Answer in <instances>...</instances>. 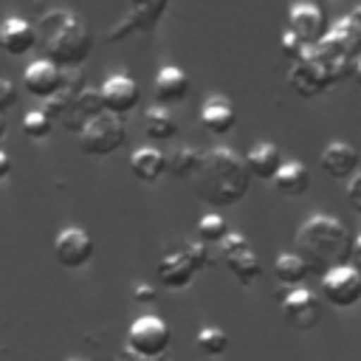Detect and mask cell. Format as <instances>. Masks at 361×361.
<instances>
[{
	"instance_id": "6da1fadb",
	"label": "cell",
	"mask_w": 361,
	"mask_h": 361,
	"mask_svg": "<svg viewBox=\"0 0 361 361\" xmlns=\"http://www.w3.org/2000/svg\"><path fill=\"white\" fill-rule=\"evenodd\" d=\"M251 172L245 161L228 147H212L200 152V164L192 175L195 195L214 206H234L248 195Z\"/></svg>"
},
{
	"instance_id": "7a4b0ae2",
	"label": "cell",
	"mask_w": 361,
	"mask_h": 361,
	"mask_svg": "<svg viewBox=\"0 0 361 361\" xmlns=\"http://www.w3.org/2000/svg\"><path fill=\"white\" fill-rule=\"evenodd\" d=\"M34 34L45 59L56 62L59 68H79L93 51V34L87 23L68 8L45 11Z\"/></svg>"
},
{
	"instance_id": "3957f363",
	"label": "cell",
	"mask_w": 361,
	"mask_h": 361,
	"mask_svg": "<svg viewBox=\"0 0 361 361\" xmlns=\"http://www.w3.org/2000/svg\"><path fill=\"white\" fill-rule=\"evenodd\" d=\"M350 228L333 214H310L296 231V254L305 259L307 271H327L347 262L350 257Z\"/></svg>"
},
{
	"instance_id": "277c9868",
	"label": "cell",
	"mask_w": 361,
	"mask_h": 361,
	"mask_svg": "<svg viewBox=\"0 0 361 361\" xmlns=\"http://www.w3.org/2000/svg\"><path fill=\"white\" fill-rule=\"evenodd\" d=\"M127 141V127H124V118L110 113V110H102L96 113L90 121H85V127L79 130V149L85 155H110L116 149H121Z\"/></svg>"
},
{
	"instance_id": "5b68a950",
	"label": "cell",
	"mask_w": 361,
	"mask_h": 361,
	"mask_svg": "<svg viewBox=\"0 0 361 361\" xmlns=\"http://www.w3.org/2000/svg\"><path fill=\"white\" fill-rule=\"evenodd\" d=\"M212 265V254L206 243H186L178 251H166L158 262V279L166 288H186L197 268Z\"/></svg>"
},
{
	"instance_id": "8992f818",
	"label": "cell",
	"mask_w": 361,
	"mask_h": 361,
	"mask_svg": "<svg viewBox=\"0 0 361 361\" xmlns=\"http://www.w3.org/2000/svg\"><path fill=\"white\" fill-rule=\"evenodd\" d=\"M322 293L336 307H353L361 302V271L341 262L324 271L322 276Z\"/></svg>"
},
{
	"instance_id": "52a82bcc",
	"label": "cell",
	"mask_w": 361,
	"mask_h": 361,
	"mask_svg": "<svg viewBox=\"0 0 361 361\" xmlns=\"http://www.w3.org/2000/svg\"><path fill=\"white\" fill-rule=\"evenodd\" d=\"M169 347V327L158 316H138L127 330V350L135 355L152 358Z\"/></svg>"
},
{
	"instance_id": "ba28073f",
	"label": "cell",
	"mask_w": 361,
	"mask_h": 361,
	"mask_svg": "<svg viewBox=\"0 0 361 361\" xmlns=\"http://www.w3.org/2000/svg\"><path fill=\"white\" fill-rule=\"evenodd\" d=\"M220 254L240 285H251L259 276V259L240 231H226V237L220 240Z\"/></svg>"
},
{
	"instance_id": "9c48e42d",
	"label": "cell",
	"mask_w": 361,
	"mask_h": 361,
	"mask_svg": "<svg viewBox=\"0 0 361 361\" xmlns=\"http://www.w3.org/2000/svg\"><path fill=\"white\" fill-rule=\"evenodd\" d=\"M282 319L293 330H313L322 319V305H319L316 293L302 285H293L282 296Z\"/></svg>"
},
{
	"instance_id": "30bf717a",
	"label": "cell",
	"mask_w": 361,
	"mask_h": 361,
	"mask_svg": "<svg viewBox=\"0 0 361 361\" xmlns=\"http://www.w3.org/2000/svg\"><path fill=\"white\" fill-rule=\"evenodd\" d=\"M288 31L302 42V45H316L324 31H327V23H324V14L316 3H307V0H299L288 8Z\"/></svg>"
},
{
	"instance_id": "8fae6325",
	"label": "cell",
	"mask_w": 361,
	"mask_h": 361,
	"mask_svg": "<svg viewBox=\"0 0 361 361\" xmlns=\"http://www.w3.org/2000/svg\"><path fill=\"white\" fill-rule=\"evenodd\" d=\"M54 257L62 268H82L93 257V240L85 228L68 226L54 240Z\"/></svg>"
},
{
	"instance_id": "7c38bea8",
	"label": "cell",
	"mask_w": 361,
	"mask_h": 361,
	"mask_svg": "<svg viewBox=\"0 0 361 361\" xmlns=\"http://www.w3.org/2000/svg\"><path fill=\"white\" fill-rule=\"evenodd\" d=\"M62 76H65V68H59L56 62H51V59H34V62H28L25 65V71H23V87L34 96V99H48V96H54L59 87H62Z\"/></svg>"
},
{
	"instance_id": "4fadbf2b",
	"label": "cell",
	"mask_w": 361,
	"mask_h": 361,
	"mask_svg": "<svg viewBox=\"0 0 361 361\" xmlns=\"http://www.w3.org/2000/svg\"><path fill=\"white\" fill-rule=\"evenodd\" d=\"M99 93H102L104 110H110V113H116V116L130 113V110L138 104V96H141L135 79L127 76V73H113V76H107V79L102 82Z\"/></svg>"
},
{
	"instance_id": "5bb4252c",
	"label": "cell",
	"mask_w": 361,
	"mask_h": 361,
	"mask_svg": "<svg viewBox=\"0 0 361 361\" xmlns=\"http://www.w3.org/2000/svg\"><path fill=\"white\" fill-rule=\"evenodd\" d=\"M200 124L212 133V135H226L234 124H237V110L231 104V99L212 93L203 104H200Z\"/></svg>"
},
{
	"instance_id": "9a60e30c",
	"label": "cell",
	"mask_w": 361,
	"mask_h": 361,
	"mask_svg": "<svg viewBox=\"0 0 361 361\" xmlns=\"http://www.w3.org/2000/svg\"><path fill=\"white\" fill-rule=\"evenodd\" d=\"M37 45L34 25L23 17H6L0 23V48L11 56H23Z\"/></svg>"
},
{
	"instance_id": "2e32d148",
	"label": "cell",
	"mask_w": 361,
	"mask_h": 361,
	"mask_svg": "<svg viewBox=\"0 0 361 361\" xmlns=\"http://www.w3.org/2000/svg\"><path fill=\"white\" fill-rule=\"evenodd\" d=\"M322 169L336 180L350 178L358 169V149L347 141H330L322 149Z\"/></svg>"
},
{
	"instance_id": "e0dca14e",
	"label": "cell",
	"mask_w": 361,
	"mask_h": 361,
	"mask_svg": "<svg viewBox=\"0 0 361 361\" xmlns=\"http://www.w3.org/2000/svg\"><path fill=\"white\" fill-rule=\"evenodd\" d=\"M104 110V104H102V93L96 90V87H82L76 96H73V102H71V107L65 110V116L59 118L68 130H73V133H79L82 127H85V121H90L96 113H102Z\"/></svg>"
},
{
	"instance_id": "ac0fdd59",
	"label": "cell",
	"mask_w": 361,
	"mask_h": 361,
	"mask_svg": "<svg viewBox=\"0 0 361 361\" xmlns=\"http://www.w3.org/2000/svg\"><path fill=\"white\" fill-rule=\"evenodd\" d=\"M155 102L158 104H178L189 96V76L175 68V65H164L155 76Z\"/></svg>"
},
{
	"instance_id": "d6986e66",
	"label": "cell",
	"mask_w": 361,
	"mask_h": 361,
	"mask_svg": "<svg viewBox=\"0 0 361 361\" xmlns=\"http://www.w3.org/2000/svg\"><path fill=\"white\" fill-rule=\"evenodd\" d=\"M271 183H274V189H276L279 195L299 197V195L310 186V172H307V166H305L302 161H282L279 169L274 172Z\"/></svg>"
},
{
	"instance_id": "ffe728a7",
	"label": "cell",
	"mask_w": 361,
	"mask_h": 361,
	"mask_svg": "<svg viewBox=\"0 0 361 361\" xmlns=\"http://www.w3.org/2000/svg\"><path fill=\"white\" fill-rule=\"evenodd\" d=\"M243 161H245V166H248V172H251L254 178L271 180L274 172H276L279 164H282V152H279L276 144H271V141H259V144H254V147L248 149V155H245Z\"/></svg>"
},
{
	"instance_id": "44dd1931",
	"label": "cell",
	"mask_w": 361,
	"mask_h": 361,
	"mask_svg": "<svg viewBox=\"0 0 361 361\" xmlns=\"http://www.w3.org/2000/svg\"><path fill=\"white\" fill-rule=\"evenodd\" d=\"M130 169H133V175H135L138 180L155 183V180L166 172V155H164L161 149H155V147H141V149L133 152Z\"/></svg>"
},
{
	"instance_id": "7402d4cb",
	"label": "cell",
	"mask_w": 361,
	"mask_h": 361,
	"mask_svg": "<svg viewBox=\"0 0 361 361\" xmlns=\"http://www.w3.org/2000/svg\"><path fill=\"white\" fill-rule=\"evenodd\" d=\"M144 130L152 141H166L178 133V121L175 116L166 110V104H152L147 113H144Z\"/></svg>"
},
{
	"instance_id": "603a6c76",
	"label": "cell",
	"mask_w": 361,
	"mask_h": 361,
	"mask_svg": "<svg viewBox=\"0 0 361 361\" xmlns=\"http://www.w3.org/2000/svg\"><path fill=\"white\" fill-rule=\"evenodd\" d=\"M274 276L279 285L285 288H293V285H302L305 276H307V265L305 259L296 254V251H288V254H279L276 262H274Z\"/></svg>"
},
{
	"instance_id": "cb8c5ba5",
	"label": "cell",
	"mask_w": 361,
	"mask_h": 361,
	"mask_svg": "<svg viewBox=\"0 0 361 361\" xmlns=\"http://www.w3.org/2000/svg\"><path fill=\"white\" fill-rule=\"evenodd\" d=\"M197 164H200V149L192 147V144L175 147L166 155V172L175 175V178H192L195 169H197Z\"/></svg>"
},
{
	"instance_id": "d4e9b609",
	"label": "cell",
	"mask_w": 361,
	"mask_h": 361,
	"mask_svg": "<svg viewBox=\"0 0 361 361\" xmlns=\"http://www.w3.org/2000/svg\"><path fill=\"white\" fill-rule=\"evenodd\" d=\"M54 130V118H48V113L39 107V110H28L23 116V133L31 138V141H42L48 138Z\"/></svg>"
},
{
	"instance_id": "484cf974",
	"label": "cell",
	"mask_w": 361,
	"mask_h": 361,
	"mask_svg": "<svg viewBox=\"0 0 361 361\" xmlns=\"http://www.w3.org/2000/svg\"><path fill=\"white\" fill-rule=\"evenodd\" d=\"M226 231H228V226H226V220L220 214H203L197 220V237H200V243H220L226 237Z\"/></svg>"
},
{
	"instance_id": "4316f807",
	"label": "cell",
	"mask_w": 361,
	"mask_h": 361,
	"mask_svg": "<svg viewBox=\"0 0 361 361\" xmlns=\"http://www.w3.org/2000/svg\"><path fill=\"white\" fill-rule=\"evenodd\" d=\"M197 347H200L203 353H209V355H220V353H226V347H228V336H226V330H220V327H203V330L197 333Z\"/></svg>"
},
{
	"instance_id": "83f0119b",
	"label": "cell",
	"mask_w": 361,
	"mask_h": 361,
	"mask_svg": "<svg viewBox=\"0 0 361 361\" xmlns=\"http://www.w3.org/2000/svg\"><path fill=\"white\" fill-rule=\"evenodd\" d=\"M17 104V85L11 79H0V116Z\"/></svg>"
},
{
	"instance_id": "f1b7e54d",
	"label": "cell",
	"mask_w": 361,
	"mask_h": 361,
	"mask_svg": "<svg viewBox=\"0 0 361 361\" xmlns=\"http://www.w3.org/2000/svg\"><path fill=\"white\" fill-rule=\"evenodd\" d=\"M347 203L361 214V172H353V175H350V183H347Z\"/></svg>"
},
{
	"instance_id": "f546056e",
	"label": "cell",
	"mask_w": 361,
	"mask_h": 361,
	"mask_svg": "<svg viewBox=\"0 0 361 361\" xmlns=\"http://www.w3.org/2000/svg\"><path fill=\"white\" fill-rule=\"evenodd\" d=\"M282 54H285V56H293V59H299V56H302V42H299L290 31H285V34H282Z\"/></svg>"
},
{
	"instance_id": "4dcf8cb0",
	"label": "cell",
	"mask_w": 361,
	"mask_h": 361,
	"mask_svg": "<svg viewBox=\"0 0 361 361\" xmlns=\"http://www.w3.org/2000/svg\"><path fill=\"white\" fill-rule=\"evenodd\" d=\"M133 296H135V302H155V288L152 285H147V282H141V285H135V290H133Z\"/></svg>"
},
{
	"instance_id": "1f68e13d",
	"label": "cell",
	"mask_w": 361,
	"mask_h": 361,
	"mask_svg": "<svg viewBox=\"0 0 361 361\" xmlns=\"http://www.w3.org/2000/svg\"><path fill=\"white\" fill-rule=\"evenodd\" d=\"M350 265L361 271V234L353 237V243H350Z\"/></svg>"
},
{
	"instance_id": "d6a6232c",
	"label": "cell",
	"mask_w": 361,
	"mask_h": 361,
	"mask_svg": "<svg viewBox=\"0 0 361 361\" xmlns=\"http://www.w3.org/2000/svg\"><path fill=\"white\" fill-rule=\"evenodd\" d=\"M8 172H11V158H8V155L0 149V180H3Z\"/></svg>"
},
{
	"instance_id": "836d02e7",
	"label": "cell",
	"mask_w": 361,
	"mask_h": 361,
	"mask_svg": "<svg viewBox=\"0 0 361 361\" xmlns=\"http://www.w3.org/2000/svg\"><path fill=\"white\" fill-rule=\"evenodd\" d=\"M116 361H149V358H144V355H135L133 350H127V347H124V350L118 353V358H116Z\"/></svg>"
},
{
	"instance_id": "e575fe53",
	"label": "cell",
	"mask_w": 361,
	"mask_h": 361,
	"mask_svg": "<svg viewBox=\"0 0 361 361\" xmlns=\"http://www.w3.org/2000/svg\"><path fill=\"white\" fill-rule=\"evenodd\" d=\"M149 361H175V358H172V355H169V353H166V350H164V353H161V355H152V358H149Z\"/></svg>"
},
{
	"instance_id": "d590c367",
	"label": "cell",
	"mask_w": 361,
	"mask_h": 361,
	"mask_svg": "<svg viewBox=\"0 0 361 361\" xmlns=\"http://www.w3.org/2000/svg\"><path fill=\"white\" fill-rule=\"evenodd\" d=\"M353 73H355V79H358V85H361V56L355 59V68H353Z\"/></svg>"
},
{
	"instance_id": "8d00e7d4",
	"label": "cell",
	"mask_w": 361,
	"mask_h": 361,
	"mask_svg": "<svg viewBox=\"0 0 361 361\" xmlns=\"http://www.w3.org/2000/svg\"><path fill=\"white\" fill-rule=\"evenodd\" d=\"M68 361H90V358H68Z\"/></svg>"
},
{
	"instance_id": "74e56055",
	"label": "cell",
	"mask_w": 361,
	"mask_h": 361,
	"mask_svg": "<svg viewBox=\"0 0 361 361\" xmlns=\"http://www.w3.org/2000/svg\"><path fill=\"white\" fill-rule=\"evenodd\" d=\"M0 135H3V116H0Z\"/></svg>"
}]
</instances>
